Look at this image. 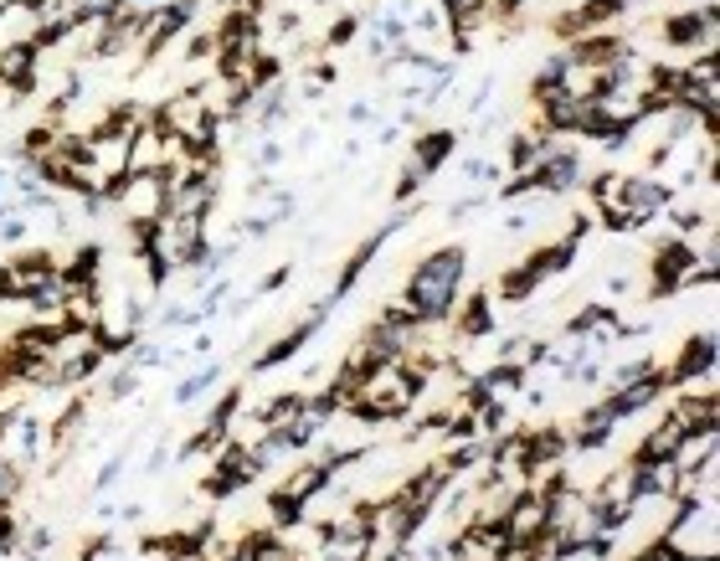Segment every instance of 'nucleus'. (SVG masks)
Returning a JSON list of instances; mask_svg holds the SVG:
<instances>
[{"label": "nucleus", "mask_w": 720, "mask_h": 561, "mask_svg": "<svg viewBox=\"0 0 720 561\" xmlns=\"http://www.w3.org/2000/svg\"><path fill=\"white\" fill-rule=\"evenodd\" d=\"M586 196H592V211L607 232H643L649 221H659L670 211V202L679 191L659 175H622V171H603L586 181Z\"/></svg>", "instance_id": "1"}, {"label": "nucleus", "mask_w": 720, "mask_h": 561, "mask_svg": "<svg viewBox=\"0 0 720 561\" xmlns=\"http://www.w3.org/2000/svg\"><path fill=\"white\" fill-rule=\"evenodd\" d=\"M464 273H469V248L464 242H443L433 253H422L412 263L402 284V305L418 320H448L458 294H464Z\"/></svg>", "instance_id": "2"}, {"label": "nucleus", "mask_w": 720, "mask_h": 561, "mask_svg": "<svg viewBox=\"0 0 720 561\" xmlns=\"http://www.w3.org/2000/svg\"><path fill=\"white\" fill-rule=\"evenodd\" d=\"M659 541L674 561H720L716 536V500H670V520L659 530Z\"/></svg>", "instance_id": "3"}, {"label": "nucleus", "mask_w": 720, "mask_h": 561, "mask_svg": "<svg viewBox=\"0 0 720 561\" xmlns=\"http://www.w3.org/2000/svg\"><path fill=\"white\" fill-rule=\"evenodd\" d=\"M571 454V438L567 427L556 423H540V427H519L515 433V469L525 484H536L540 474H551V469H561Z\"/></svg>", "instance_id": "4"}, {"label": "nucleus", "mask_w": 720, "mask_h": 561, "mask_svg": "<svg viewBox=\"0 0 720 561\" xmlns=\"http://www.w3.org/2000/svg\"><path fill=\"white\" fill-rule=\"evenodd\" d=\"M530 186L536 196H571L576 186H586V165H582V145L561 139L556 150H546L530 165Z\"/></svg>", "instance_id": "5"}, {"label": "nucleus", "mask_w": 720, "mask_h": 561, "mask_svg": "<svg viewBox=\"0 0 720 561\" xmlns=\"http://www.w3.org/2000/svg\"><path fill=\"white\" fill-rule=\"evenodd\" d=\"M716 360H720L716 330H695V335H685L679 356L664 366V381H670V391H679V387H705V381H716Z\"/></svg>", "instance_id": "6"}, {"label": "nucleus", "mask_w": 720, "mask_h": 561, "mask_svg": "<svg viewBox=\"0 0 720 561\" xmlns=\"http://www.w3.org/2000/svg\"><path fill=\"white\" fill-rule=\"evenodd\" d=\"M716 32H720L716 0H705V5H695V11H674V16L659 21V36H664V47H685V51L716 47Z\"/></svg>", "instance_id": "7"}, {"label": "nucleus", "mask_w": 720, "mask_h": 561, "mask_svg": "<svg viewBox=\"0 0 720 561\" xmlns=\"http://www.w3.org/2000/svg\"><path fill=\"white\" fill-rule=\"evenodd\" d=\"M622 16H628V0H576L561 16H551V32L561 36V42H576V36L607 32V26Z\"/></svg>", "instance_id": "8"}, {"label": "nucleus", "mask_w": 720, "mask_h": 561, "mask_svg": "<svg viewBox=\"0 0 720 561\" xmlns=\"http://www.w3.org/2000/svg\"><path fill=\"white\" fill-rule=\"evenodd\" d=\"M674 423L685 427V438H700V433H716L720 423V397H716V381H705V387H679L670 408H664Z\"/></svg>", "instance_id": "9"}, {"label": "nucleus", "mask_w": 720, "mask_h": 561, "mask_svg": "<svg viewBox=\"0 0 720 561\" xmlns=\"http://www.w3.org/2000/svg\"><path fill=\"white\" fill-rule=\"evenodd\" d=\"M500 526H504V536H510V541H515V546L536 541L540 530L551 526V515H546V494H540V490H530V484H519V490L510 494V505H504Z\"/></svg>", "instance_id": "10"}, {"label": "nucleus", "mask_w": 720, "mask_h": 561, "mask_svg": "<svg viewBox=\"0 0 720 561\" xmlns=\"http://www.w3.org/2000/svg\"><path fill=\"white\" fill-rule=\"evenodd\" d=\"M319 324H324V314H319V309H309L299 324H288L284 335H273V341L258 351V360H252L248 371H252V376H268V371H278V366H288V360L299 356L304 345L319 335Z\"/></svg>", "instance_id": "11"}, {"label": "nucleus", "mask_w": 720, "mask_h": 561, "mask_svg": "<svg viewBox=\"0 0 720 561\" xmlns=\"http://www.w3.org/2000/svg\"><path fill=\"white\" fill-rule=\"evenodd\" d=\"M448 324L458 330V341H484V335H494V294H489V289L458 294V305H453Z\"/></svg>", "instance_id": "12"}, {"label": "nucleus", "mask_w": 720, "mask_h": 561, "mask_svg": "<svg viewBox=\"0 0 720 561\" xmlns=\"http://www.w3.org/2000/svg\"><path fill=\"white\" fill-rule=\"evenodd\" d=\"M567 438L576 454H597V448H607V443L618 438V417L607 412V402H592V408L576 412V423L567 427Z\"/></svg>", "instance_id": "13"}, {"label": "nucleus", "mask_w": 720, "mask_h": 561, "mask_svg": "<svg viewBox=\"0 0 720 561\" xmlns=\"http://www.w3.org/2000/svg\"><path fill=\"white\" fill-rule=\"evenodd\" d=\"M453 150H458V129H448V124H433V129H418V135H412V150H407V160H412L422 175H437L453 160Z\"/></svg>", "instance_id": "14"}, {"label": "nucleus", "mask_w": 720, "mask_h": 561, "mask_svg": "<svg viewBox=\"0 0 720 561\" xmlns=\"http://www.w3.org/2000/svg\"><path fill=\"white\" fill-rule=\"evenodd\" d=\"M679 443H685V427H679L670 412H664V417H659V427H649V433L638 438V448L628 454V459H638V463H674Z\"/></svg>", "instance_id": "15"}, {"label": "nucleus", "mask_w": 720, "mask_h": 561, "mask_svg": "<svg viewBox=\"0 0 720 561\" xmlns=\"http://www.w3.org/2000/svg\"><path fill=\"white\" fill-rule=\"evenodd\" d=\"M237 551H242L248 561H304V557H299V546L288 541L284 530H273V526L248 530V536L237 541Z\"/></svg>", "instance_id": "16"}, {"label": "nucleus", "mask_w": 720, "mask_h": 561, "mask_svg": "<svg viewBox=\"0 0 720 561\" xmlns=\"http://www.w3.org/2000/svg\"><path fill=\"white\" fill-rule=\"evenodd\" d=\"M278 490L294 494V500H304V505H315V500H319L324 490H335V474H330V469H324L319 459H304L299 469H288Z\"/></svg>", "instance_id": "17"}, {"label": "nucleus", "mask_w": 720, "mask_h": 561, "mask_svg": "<svg viewBox=\"0 0 720 561\" xmlns=\"http://www.w3.org/2000/svg\"><path fill=\"white\" fill-rule=\"evenodd\" d=\"M618 324L622 320H618V309L613 305H582L567 324H561V335H567V341H592V335H607V341H613Z\"/></svg>", "instance_id": "18"}, {"label": "nucleus", "mask_w": 720, "mask_h": 561, "mask_svg": "<svg viewBox=\"0 0 720 561\" xmlns=\"http://www.w3.org/2000/svg\"><path fill=\"white\" fill-rule=\"evenodd\" d=\"M288 108H294V88H288V78L284 83H273V88H263L258 103H252V124H258V135H273V129L288 119Z\"/></svg>", "instance_id": "19"}, {"label": "nucleus", "mask_w": 720, "mask_h": 561, "mask_svg": "<svg viewBox=\"0 0 720 561\" xmlns=\"http://www.w3.org/2000/svg\"><path fill=\"white\" fill-rule=\"evenodd\" d=\"M525 381H530V376H525V366H515V360H494V366H484V371H473V387L489 391V397H500V402L519 397Z\"/></svg>", "instance_id": "20"}, {"label": "nucleus", "mask_w": 720, "mask_h": 561, "mask_svg": "<svg viewBox=\"0 0 720 561\" xmlns=\"http://www.w3.org/2000/svg\"><path fill=\"white\" fill-rule=\"evenodd\" d=\"M536 289H540V278L530 273V263L519 257L515 268H504V273H500V284H494L489 294H494L500 305H530V299H536Z\"/></svg>", "instance_id": "21"}, {"label": "nucleus", "mask_w": 720, "mask_h": 561, "mask_svg": "<svg viewBox=\"0 0 720 561\" xmlns=\"http://www.w3.org/2000/svg\"><path fill=\"white\" fill-rule=\"evenodd\" d=\"M11 433H16V463L32 469V463L47 454V427H42V417H36V412H21Z\"/></svg>", "instance_id": "22"}, {"label": "nucleus", "mask_w": 720, "mask_h": 561, "mask_svg": "<svg viewBox=\"0 0 720 561\" xmlns=\"http://www.w3.org/2000/svg\"><path fill=\"white\" fill-rule=\"evenodd\" d=\"M242 397H248V391L232 381V387H227L217 402H212V412H206V423H202V427H212L217 438H232V423L242 417Z\"/></svg>", "instance_id": "23"}, {"label": "nucleus", "mask_w": 720, "mask_h": 561, "mask_svg": "<svg viewBox=\"0 0 720 561\" xmlns=\"http://www.w3.org/2000/svg\"><path fill=\"white\" fill-rule=\"evenodd\" d=\"M268 515H273V530H304V520H309V505L304 500H294V494L284 490H268Z\"/></svg>", "instance_id": "24"}, {"label": "nucleus", "mask_w": 720, "mask_h": 561, "mask_svg": "<svg viewBox=\"0 0 720 561\" xmlns=\"http://www.w3.org/2000/svg\"><path fill=\"white\" fill-rule=\"evenodd\" d=\"M221 381V360H206V366H196V371L185 376L181 387H175V408H191V402H202L206 391Z\"/></svg>", "instance_id": "25"}, {"label": "nucleus", "mask_w": 720, "mask_h": 561, "mask_svg": "<svg viewBox=\"0 0 720 561\" xmlns=\"http://www.w3.org/2000/svg\"><path fill=\"white\" fill-rule=\"evenodd\" d=\"M664 366H659V356H633V360H622L618 371H607L603 381H607V391L613 387H633V381H649V376H659Z\"/></svg>", "instance_id": "26"}, {"label": "nucleus", "mask_w": 720, "mask_h": 561, "mask_svg": "<svg viewBox=\"0 0 720 561\" xmlns=\"http://www.w3.org/2000/svg\"><path fill=\"white\" fill-rule=\"evenodd\" d=\"M361 26H366V21L355 16V11H345V16H335V21H330V26H324V36H319V47H324V51L351 47L355 36H361Z\"/></svg>", "instance_id": "27"}, {"label": "nucleus", "mask_w": 720, "mask_h": 561, "mask_svg": "<svg viewBox=\"0 0 720 561\" xmlns=\"http://www.w3.org/2000/svg\"><path fill=\"white\" fill-rule=\"evenodd\" d=\"M26 490V469L0 454V511H16V494Z\"/></svg>", "instance_id": "28"}, {"label": "nucleus", "mask_w": 720, "mask_h": 561, "mask_svg": "<svg viewBox=\"0 0 720 561\" xmlns=\"http://www.w3.org/2000/svg\"><path fill=\"white\" fill-rule=\"evenodd\" d=\"M191 42H185V62H202V57H212V62H217V26H191Z\"/></svg>", "instance_id": "29"}, {"label": "nucleus", "mask_w": 720, "mask_h": 561, "mask_svg": "<svg viewBox=\"0 0 720 561\" xmlns=\"http://www.w3.org/2000/svg\"><path fill=\"white\" fill-rule=\"evenodd\" d=\"M335 83H340L335 62H309V68H304V99H319L324 88H335Z\"/></svg>", "instance_id": "30"}, {"label": "nucleus", "mask_w": 720, "mask_h": 561, "mask_svg": "<svg viewBox=\"0 0 720 561\" xmlns=\"http://www.w3.org/2000/svg\"><path fill=\"white\" fill-rule=\"evenodd\" d=\"M422 181H427V175H422L412 160H402V175H397V186H391V202H397V206H412V196L422 191Z\"/></svg>", "instance_id": "31"}, {"label": "nucleus", "mask_w": 720, "mask_h": 561, "mask_svg": "<svg viewBox=\"0 0 720 561\" xmlns=\"http://www.w3.org/2000/svg\"><path fill=\"white\" fill-rule=\"evenodd\" d=\"M135 391H139V371H135V366H129V360L108 371V397H114V402H124V397H135Z\"/></svg>", "instance_id": "32"}, {"label": "nucleus", "mask_w": 720, "mask_h": 561, "mask_svg": "<svg viewBox=\"0 0 720 561\" xmlns=\"http://www.w3.org/2000/svg\"><path fill=\"white\" fill-rule=\"evenodd\" d=\"M21 520H16V511H0V557H16L21 551Z\"/></svg>", "instance_id": "33"}, {"label": "nucleus", "mask_w": 720, "mask_h": 561, "mask_svg": "<svg viewBox=\"0 0 720 561\" xmlns=\"http://www.w3.org/2000/svg\"><path fill=\"white\" fill-rule=\"evenodd\" d=\"M196 490H202L206 500H227V494H237V484H232L227 474H221V469H206V479L196 484Z\"/></svg>", "instance_id": "34"}, {"label": "nucleus", "mask_w": 720, "mask_h": 561, "mask_svg": "<svg viewBox=\"0 0 720 561\" xmlns=\"http://www.w3.org/2000/svg\"><path fill=\"white\" fill-rule=\"evenodd\" d=\"M52 541H57V536H52V526H26V530H21V546H26L32 557H47Z\"/></svg>", "instance_id": "35"}, {"label": "nucleus", "mask_w": 720, "mask_h": 561, "mask_svg": "<svg viewBox=\"0 0 720 561\" xmlns=\"http://www.w3.org/2000/svg\"><path fill=\"white\" fill-rule=\"evenodd\" d=\"M124 463H129V454H114V459H108V463H103V469H99V479H93V490H114V479L118 474H124Z\"/></svg>", "instance_id": "36"}, {"label": "nucleus", "mask_w": 720, "mask_h": 561, "mask_svg": "<svg viewBox=\"0 0 720 561\" xmlns=\"http://www.w3.org/2000/svg\"><path fill=\"white\" fill-rule=\"evenodd\" d=\"M252 165H258V171H278V165H284V145H278V139H268V145L258 150V160H252Z\"/></svg>", "instance_id": "37"}, {"label": "nucleus", "mask_w": 720, "mask_h": 561, "mask_svg": "<svg viewBox=\"0 0 720 561\" xmlns=\"http://www.w3.org/2000/svg\"><path fill=\"white\" fill-rule=\"evenodd\" d=\"M268 26H273V32H278V36H294V32H299V26H304V16H299V11H288V5H284V11H273V21H268Z\"/></svg>", "instance_id": "38"}, {"label": "nucleus", "mask_w": 720, "mask_h": 561, "mask_svg": "<svg viewBox=\"0 0 720 561\" xmlns=\"http://www.w3.org/2000/svg\"><path fill=\"white\" fill-rule=\"evenodd\" d=\"M273 232V217H242L237 221V238H268Z\"/></svg>", "instance_id": "39"}, {"label": "nucleus", "mask_w": 720, "mask_h": 561, "mask_svg": "<svg viewBox=\"0 0 720 561\" xmlns=\"http://www.w3.org/2000/svg\"><path fill=\"white\" fill-rule=\"evenodd\" d=\"M294 202H299L294 191H273V211H268V217H273V227H278V221H288V217H294Z\"/></svg>", "instance_id": "40"}, {"label": "nucleus", "mask_w": 720, "mask_h": 561, "mask_svg": "<svg viewBox=\"0 0 720 561\" xmlns=\"http://www.w3.org/2000/svg\"><path fill=\"white\" fill-rule=\"evenodd\" d=\"M26 232H32V227H26V217H21V211H16V217L0 221V242H21Z\"/></svg>", "instance_id": "41"}, {"label": "nucleus", "mask_w": 720, "mask_h": 561, "mask_svg": "<svg viewBox=\"0 0 720 561\" xmlns=\"http://www.w3.org/2000/svg\"><path fill=\"white\" fill-rule=\"evenodd\" d=\"M288 278H294V268H288V263H284V268H273L268 278L258 284V294H278V289H284V284H288Z\"/></svg>", "instance_id": "42"}, {"label": "nucleus", "mask_w": 720, "mask_h": 561, "mask_svg": "<svg viewBox=\"0 0 720 561\" xmlns=\"http://www.w3.org/2000/svg\"><path fill=\"white\" fill-rule=\"evenodd\" d=\"M628 561H674V557H670V551H664V541L653 536V541L643 546V551H633V557H628Z\"/></svg>", "instance_id": "43"}, {"label": "nucleus", "mask_w": 720, "mask_h": 561, "mask_svg": "<svg viewBox=\"0 0 720 561\" xmlns=\"http://www.w3.org/2000/svg\"><path fill=\"white\" fill-rule=\"evenodd\" d=\"M345 119H351V124H370L376 114H370V103H366V99H355L351 108H345Z\"/></svg>", "instance_id": "44"}, {"label": "nucleus", "mask_w": 720, "mask_h": 561, "mask_svg": "<svg viewBox=\"0 0 720 561\" xmlns=\"http://www.w3.org/2000/svg\"><path fill=\"white\" fill-rule=\"evenodd\" d=\"M628 284H633L628 273H613V278H607V294H613V299H622V294H628Z\"/></svg>", "instance_id": "45"}, {"label": "nucleus", "mask_w": 720, "mask_h": 561, "mask_svg": "<svg viewBox=\"0 0 720 561\" xmlns=\"http://www.w3.org/2000/svg\"><path fill=\"white\" fill-rule=\"evenodd\" d=\"M118 520H129V526H139V520H145V505H124V511H118Z\"/></svg>", "instance_id": "46"}, {"label": "nucleus", "mask_w": 720, "mask_h": 561, "mask_svg": "<svg viewBox=\"0 0 720 561\" xmlns=\"http://www.w3.org/2000/svg\"><path fill=\"white\" fill-rule=\"evenodd\" d=\"M135 11H160V5H170V0H129Z\"/></svg>", "instance_id": "47"}, {"label": "nucleus", "mask_w": 720, "mask_h": 561, "mask_svg": "<svg viewBox=\"0 0 720 561\" xmlns=\"http://www.w3.org/2000/svg\"><path fill=\"white\" fill-rule=\"evenodd\" d=\"M5 217H16V202H5V196H0V221Z\"/></svg>", "instance_id": "48"}, {"label": "nucleus", "mask_w": 720, "mask_h": 561, "mask_svg": "<svg viewBox=\"0 0 720 561\" xmlns=\"http://www.w3.org/2000/svg\"><path fill=\"white\" fill-rule=\"evenodd\" d=\"M185 5H191V11H202V5H206V0H185Z\"/></svg>", "instance_id": "49"}]
</instances>
